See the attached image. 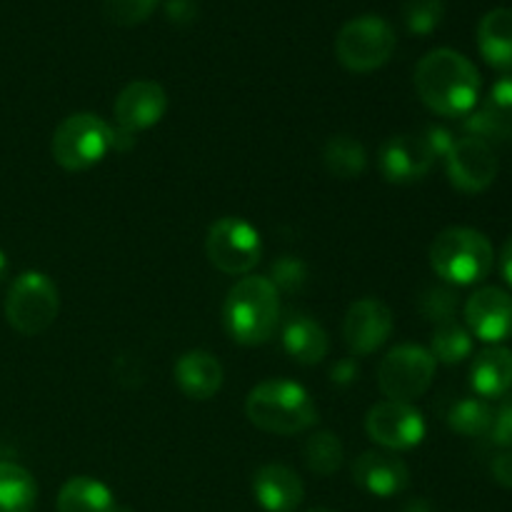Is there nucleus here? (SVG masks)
Here are the masks:
<instances>
[{
  "label": "nucleus",
  "mask_w": 512,
  "mask_h": 512,
  "mask_svg": "<svg viewBox=\"0 0 512 512\" xmlns=\"http://www.w3.org/2000/svg\"><path fill=\"white\" fill-rule=\"evenodd\" d=\"M420 100L443 118H468L480 100L478 68L453 48H438L423 55L413 75Z\"/></svg>",
  "instance_id": "1"
},
{
  "label": "nucleus",
  "mask_w": 512,
  "mask_h": 512,
  "mask_svg": "<svg viewBox=\"0 0 512 512\" xmlns=\"http://www.w3.org/2000/svg\"><path fill=\"white\" fill-rule=\"evenodd\" d=\"M223 323L235 343H268L280 325V293L265 275H245L228 290Z\"/></svg>",
  "instance_id": "2"
},
{
  "label": "nucleus",
  "mask_w": 512,
  "mask_h": 512,
  "mask_svg": "<svg viewBox=\"0 0 512 512\" xmlns=\"http://www.w3.org/2000/svg\"><path fill=\"white\" fill-rule=\"evenodd\" d=\"M245 415L258 430L298 435L318 423V408L303 385L285 378L263 380L245 398Z\"/></svg>",
  "instance_id": "3"
},
{
  "label": "nucleus",
  "mask_w": 512,
  "mask_h": 512,
  "mask_svg": "<svg viewBox=\"0 0 512 512\" xmlns=\"http://www.w3.org/2000/svg\"><path fill=\"white\" fill-rule=\"evenodd\" d=\"M430 265L448 285H475L490 275L495 265L488 235L473 228H445L430 245Z\"/></svg>",
  "instance_id": "4"
},
{
  "label": "nucleus",
  "mask_w": 512,
  "mask_h": 512,
  "mask_svg": "<svg viewBox=\"0 0 512 512\" xmlns=\"http://www.w3.org/2000/svg\"><path fill=\"white\" fill-rule=\"evenodd\" d=\"M3 310L15 333L25 338L45 333L60 313L58 285L40 270H25L10 283Z\"/></svg>",
  "instance_id": "5"
},
{
  "label": "nucleus",
  "mask_w": 512,
  "mask_h": 512,
  "mask_svg": "<svg viewBox=\"0 0 512 512\" xmlns=\"http://www.w3.org/2000/svg\"><path fill=\"white\" fill-rule=\"evenodd\" d=\"M393 25L380 15H360L348 20L335 35V58L350 73H373L395 53Z\"/></svg>",
  "instance_id": "6"
},
{
  "label": "nucleus",
  "mask_w": 512,
  "mask_h": 512,
  "mask_svg": "<svg viewBox=\"0 0 512 512\" xmlns=\"http://www.w3.org/2000/svg\"><path fill=\"white\" fill-rule=\"evenodd\" d=\"M50 153L55 163L70 173L93 168L110 153V125L93 113L68 115L55 128Z\"/></svg>",
  "instance_id": "7"
},
{
  "label": "nucleus",
  "mask_w": 512,
  "mask_h": 512,
  "mask_svg": "<svg viewBox=\"0 0 512 512\" xmlns=\"http://www.w3.org/2000/svg\"><path fill=\"white\" fill-rule=\"evenodd\" d=\"M205 253L220 273L250 275L263 258V240L248 220L225 215L208 228Z\"/></svg>",
  "instance_id": "8"
},
{
  "label": "nucleus",
  "mask_w": 512,
  "mask_h": 512,
  "mask_svg": "<svg viewBox=\"0 0 512 512\" xmlns=\"http://www.w3.org/2000/svg\"><path fill=\"white\" fill-rule=\"evenodd\" d=\"M435 358L420 345H398L378 365L380 393L388 400L413 403L430 388L435 378Z\"/></svg>",
  "instance_id": "9"
},
{
  "label": "nucleus",
  "mask_w": 512,
  "mask_h": 512,
  "mask_svg": "<svg viewBox=\"0 0 512 512\" xmlns=\"http://www.w3.org/2000/svg\"><path fill=\"white\" fill-rule=\"evenodd\" d=\"M365 433L380 448L403 453V450L418 448L428 428H425L423 413L413 403L383 400L365 415Z\"/></svg>",
  "instance_id": "10"
},
{
  "label": "nucleus",
  "mask_w": 512,
  "mask_h": 512,
  "mask_svg": "<svg viewBox=\"0 0 512 512\" xmlns=\"http://www.w3.org/2000/svg\"><path fill=\"white\" fill-rule=\"evenodd\" d=\"M498 155L488 140L475 135L455 140L450 153L445 155V170L448 178L460 193H483L498 178Z\"/></svg>",
  "instance_id": "11"
},
{
  "label": "nucleus",
  "mask_w": 512,
  "mask_h": 512,
  "mask_svg": "<svg viewBox=\"0 0 512 512\" xmlns=\"http://www.w3.org/2000/svg\"><path fill=\"white\" fill-rule=\"evenodd\" d=\"M435 160H438V155H435L433 145L428 143L425 135L400 133L385 140L378 163L380 173L388 183L410 185L428 178Z\"/></svg>",
  "instance_id": "12"
},
{
  "label": "nucleus",
  "mask_w": 512,
  "mask_h": 512,
  "mask_svg": "<svg viewBox=\"0 0 512 512\" xmlns=\"http://www.w3.org/2000/svg\"><path fill=\"white\" fill-rule=\"evenodd\" d=\"M393 333V313L378 298L355 300L343 320V340L358 358L375 353L388 343Z\"/></svg>",
  "instance_id": "13"
},
{
  "label": "nucleus",
  "mask_w": 512,
  "mask_h": 512,
  "mask_svg": "<svg viewBox=\"0 0 512 512\" xmlns=\"http://www.w3.org/2000/svg\"><path fill=\"white\" fill-rule=\"evenodd\" d=\"M168 93L155 80H133L118 93L113 105L115 125L138 135L165 118Z\"/></svg>",
  "instance_id": "14"
},
{
  "label": "nucleus",
  "mask_w": 512,
  "mask_h": 512,
  "mask_svg": "<svg viewBox=\"0 0 512 512\" xmlns=\"http://www.w3.org/2000/svg\"><path fill=\"white\" fill-rule=\"evenodd\" d=\"M465 325L470 335L488 345L512 338V295L500 288H480L465 303Z\"/></svg>",
  "instance_id": "15"
},
{
  "label": "nucleus",
  "mask_w": 512,
  "mask_h": 512,
  "mask_svg": "<svg viewBox=\"0 0 512 512\" xmlns=\"http://www.w3.org/2000/svg\"><path fill=\"white\" fill-rule=\"evenodd\" d=\"M355 485L375 498H395L405 493L410 485V470L395 453L370 450L363 453L353 465Z\"/></svg>",
  "instance_id": "16"
},
{
  "label": "nucleus",
  "mask_w": 512,
  "mask_h": 512,
  "mask_svg": "<svg viewBox=\"0 0 512 512\" xmlns=\"http://www.w3.org/2000/svg\"><path fill=\"white\" fill-rule=\"evenodd\" d=\"M465 128L480 140L512 143V78H500L488 98L465 118Z\"/></svg>",
  "instance_id": "17"
},
{
  "label": "nucleus",
  "mask_w": 512,
  "mask_h": 512,
  "mask_svg": "<svg viewBox=\"0 0 512 512\" xmlns=\"http://www.w3.org/2000/svg\"><path fill=\"white\" fill-rule=\"evenodd\" d=\"M253 495L265 512H295L303 505V480L288 465L268 463L255 470Z\"/></svg>",
  "instance_id": "18"
},
{
  "label": "nucleus",
  "mask_w": 512,
  "mask_h": 512,
  "mask_svg": "<svg viewBox=\"0 0 512 512\" xmlns=\"http://www.w3.org/2000/svg\"><path fill=\"white\" fill-rule=\"evenodd\" d=\"M173 375L180 393L190 400H210L223 388L225 380L220 360L205 350H188L180 355Z\"/></svg>",
  "instance_id": "19"
},
{
  "label": "nucleus",
  "mask_w": 512,
  "mask_h": 512,
  "mask_svg": "<svg viewBox=\"0 0 512 512\" xmlns=\"http://www.w3.org/2000/svg\"><path fill=\"white\" fill-rule=\"evenodd\" d=\"M470 385L483 400L505 398L512 390V350L505 345L480 350L470 365Z\"/></svg>",
  "instance_id": "20"
},
{
  "label": "nucleus",
  "mask_w": 512,
  "mask_h": 512,
  "mask_svg": "<svg viewBox=\"0 0 512 512\" xmlns=\"http://www.w3.org/2000/svg\"><path fill=\"white\" fill-rule=\"evenodd\" d=\"M283 348L295 363L315 365L325 360L330 350V340L318 320L308 318L303 313H293L288 315L283 325Z\"/></svg>",
  "instance_id": "21"
},
{
  "label": "nucleus",
  "mask_w": 512,
  "mask_h": 512,
  "mask_svg": "<svg viewBox=\"0 0 512 512\" xmlns=\"http://www.w3.org/2000/svg\"><path fill=\"white\" fill-rule=\"evenodd\" d=\"M478 48L495 70H512V8H493L478 23Z\"/></svg>",
  "instance_id": "22"
},
{
  "label": "nucleus",
  "mask_w": 512,
  "mask_h": 512,
  "mask_svg": "<svg viewBox=\"0 0 512 512\" xmlns=\"http://www.w3.org/2000/svg\"><path fill=\"white\" fill-rule=\"evenodd\" d=\"M58 512H118L115 495L100 480L78 475L70 478L58 493Z\"/></svg>",
  "instance_id": "23"
},
{
  "label": "nucleus",
  "mask_w": 512,
  "mask_h": 512,
  "mask_svg": "<svg viewBox=\"0 0 512 512\" xmlns=\"http://www.w3.org/2000/svg\"><path fill=\"white\" fill-rule=\"evenodd\" d=\"M323 165L333 178L355 180L368 168V153L353 135H333L323 148Z\"/></svg>",
  "instance_id": "24"
},
{
  "label": "nucleus",
  "mask_w": 512,
  "mask_h": 512,
  "mask_svg": "<svg viewBox=\"0 0 512 512\" xmlns=\"http://www.w3.org/2000/svg\"><path fill=\"white\" fill-rule=\"evenodd\" d=\"M38 498V485L23 465L0 463V512H30Z\"/></svg>",
  "instance_id": "25"
},
{
  "label": "nucleus",
  "mask_w": 512,
  "mask_h": 512,
  "mask_svg": "<svg viewBox=\"0 0 512 512\" xmlns=\"http://www.w3.org/2000/svg\"><path fill=\"white\" fill-rule=\"evenodd\" d=\"M495 410L490 408L488 400L483 398H463L450 408L448 413V425L450 430H455L458 435L465 438H480V435H488L493 430Z\"/></svg>",
  "instance_id": "26"
},
{
  "label": "nucleus",
  "mask_w": 512,
  "mask_h": 512,
  "mask_svg": "<svg viewBox=\"0 0 512 512\" xmlns=\"http://www.w3.org/2000/svg\"><path fill=\"white\" fill-rule=\"evenodd\" d=\"M303 458L310 473L320 475V478H330V475L338 473L340 465H343L345 450L338 435L328 433V430H320V433L310 435V438L305 440Z\"/></svg>",
  "instance_id": "27"
},
{
  "label": "nucleus",
  "mask_w": 512,
  "mask_h": 512,
  "mask_svg": "<svg viewBox=\"0 0 512 512\" xmlns=\"http://www.w3.org/2000/svg\"><path fill=\"white\" fill-rule=\"evenodd\" d=\"M470 353H473V335L468 328L455 320L435 328L433 340H430V355L435 358V363L458 365L470 358Z\"/></svg>",
  "instance_id": "28"
},
{
  "label": "nucleus",
  "mask_w": 512,
  "mask_h": 512,
  "mask_svg": "<svg viewBox=\"0 0 512 512\" xmlns=\"http://www.w3.org/2000/svg\"><path fill=\"white\" fill-rule=\"evenodd\" d=\"M445 18V0H408L403 5L405 28L415 35H430Z\"/></svg>",
  "instance_id": "29"
},
{
  "label": "nucleus",
  "mask_w": 512,
  "mask_h": 512,
  "mask_svg": "<svg viewBox=\"0 0 512 512\" xmlns=\"http://www.w3.org/2000/svg\"><path fill=\"white\" fill-rule=\"evenodd\" d=\"M268 280L275 285L278 293L295 295L305 288V283H308V265L300 258H295V255H280V258L270 265Z\"/></svg>",
  "instance_id": "30"
},
{
  "label": "nucleus",
  "mask_w": 512,
  "mask_h": 512,
  "mask_svg": "<svg viewBox=\"0 0 512 512\" xmlns=\"http://www.w3.org/2000/svg\"><path fill=\"white\" fill-rule=\"evenodd\" d=\"M418 308L420 313H423V318H428L430 323H450V320H455V313H458V295H455V290L448 288V285L428 288L420 295Z\"/></svg>",
  "instance_id": "31"
},
{
  "label": "nucleus",
  "mask_w": 512,
  "mask_h": 512,
  "mask_svg": "<svg viewBox=\"0 0 512 512\" xmlns=\"http://www.w3.org/2000/svg\"><path fill=\"white\" fill-rule=\"evenodd\" d=\"M160 0H103V10L110 23L120 28H133L145 23L155 13Z\"/></svg>",
  "instance_id": "32"
},
{
  "label": "nucleus",
  "mask_w": 512,
  "mask_h": 512,
  "mask_svg": "<svg viewBox=\"0 0 512 512\" xmlns=\"http://www.w3.org/2000/svg\"><path fill=\"white\" fill-rule=\"evenodd\" d=\"M493 443L500 445V448L510 450L512 448V393L505 395L503 405L495 410V420H493Z\"/></svg>",
  "instance_id": "33"
},
{
  "label": "nucleus",
  "mask_w": 512,
  "mask_h": 512,
  "mask_svg": "<svg viewBox=\"0 0 512 512\" xmlns=\"http://www.w3.org/2000/svg\"><path fill=\"white\" fill-rule=\"evenodd\" d=\"M165 15L170 18V23L188 25L198 18V3L195 0H168L165 3Z\"/></svg>",
  "instance_id": "34"
},
{
  "label": "nucleus",
  "mask_w": 512,
  "mask_h": 512,
  "mask_svg": "<svg viewBox=\"0 0 512 512\" xmlns=\"http://www.w3.org/2000/svg\"><path fill=\"white\" fill-rule=\"evenodd\" d=\"M490 475L500 488L512 490V450H503V453L495 455L493 463H490Z\"/></svg>",
  "instance_id": "35"
},
{
  "label": "nucleus",
  "mask_w": 512,
  "mask_h": 512,
  "mask_svg": "<svg viewBox=\"0 0 512 512\" xmlns=\"http://www.w3.org/2000/svg\"><path fill=\"white\" fill-rule=\"evenodd\" d=\"M423 135L428 138V143L433 145V150H435V155H438V158H445V155L450 153V148L455 145L453 133H450V130H445V128H440V125H433V128L425 130Z\"/></svg>",
  "instance_id": "36"
},
{
  "label": "nucleus",
  "mask_w": 512,
  "mask_h": 512,
  "mask_svg": "<svg viewBox=\"0 0 512 512\" xmlns=\"http://www.w3.org/2000/svg\"><path fill=\"white\" fill-rule=\"evenodd\" d=\"M358 375H360V368L353 358L338 360V363L333 365V370H330V378H333V383H338V385L355 383V380H358Z\"/></svg>",
  "instance_id": "37"
},
{
  "label": "nucleus",
  "mask_w": 512,
  "mask_h": 512,
  "mask_svg": "<svg viewBox=\"0 0 512 512\" xmlns=\"http://www.w3.org/2000/svg\"><path fill=\"white\" fill-rule=\"evenodd\" d=\"M133 145H135L133 133L118 128V125H110V150H115V153H128Z\"/></svg>",
  "instance_id": "38"
},
{
  "label": "nucleus",
  "mask_w": 512,
  "mask_h": 512,
  "mask_svg": "<svg viewBox=\"0 0 512 512\" xmlns=\"http://www.w3.org/2000/svg\"><path fill=\"white\" fill-rule=\"evenodd\" d=\"M500 273H503L505 283L512 288V238L505 243L503 253H500Z\"/></svg>",
  "instance_id": "39"
},
{
  "label": "nucleus",
  "mask_w": 512,
  "mask_h": 512,
  "mask_svg": "<svg viewBox=\"0 0 512 512\" xmlns=\"http://www.w3.org/2000/svg\"><path fill=\"white\" fill-rule=\"evenodd\" d=\"M403 512H438V508H435V505L430 503V500L413 498V500H410V503H405Z\"/></svg>",
  "instance_id": "40"
},
{
  "label": "nucleus",
  "mask_w": 512,
  "mask_h": 512,
  "mask_svg": "<svg viewBox=\"0 0 512 512\" xmlns=\"http://www.w3.org/2000/svg\"><path fill=\"white\" fill-rule=\"evenodd\" d=\"M5 275H8V258H5V253L0 250V283L5 280Z\"/></svg>",
  "instance_id": "41"
},
{
  "label": "nucleus",
  "mask_w": 512,
  "mask_h": 512,
  "mask_svg": "<svg viewBox=\"0 0 512 512\" xmlns=\"http://www.w3.org/2000/svg\"><path fill=\"white\" fill-rule=\"evenodd\" d=\"M305 512H335V510H330V508H310V510H305Z\"/></svg>",
  "instance_id": "42"
}]
</instances>
